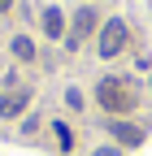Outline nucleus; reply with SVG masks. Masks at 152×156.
Listing matches in <instances>:
<instances>
[{"mask_svg": "<svg viewBox=\"0 0 152 156\" xmlns=\"http://www.w3.org/2000/svg\"><path fill=\"white\" fill-rule=\"evenodd\" d=\"M96 104L104 113H130L135 108V91H130L126 78H100L96 83Z\"/></svg>", "mask_w": 152, "mask_h": 156, "instance_id": "nucleus-1", "label": "nucleus"}, {"mask_svg": "<svg viewBox=\"0 0 152 156\" xmlns=\"http://www.w3.org/2000/svg\"><path fill=\"white\" fill-rule=\"evenodd\" d=\"M126 39H130V26L122 22V17H109V22L100 26V44H96V52L104 56V61H113V56L126 48Z\"/></svg>", "mask_w": 152, "mask_h": 156, "instance_id": "nucleus-2", "label": "nucleus"}, {"mask_svg": "<svg viewBox=\"0 0 152 156\" xmlns=\"http://www.w3.org/2000/svg\"><path fill=\"white\" fill-rule=\"evenodd\" d=\"M91 30H96V9L87 5V9H78V13H74V22H70V48H78Z\"/></svg>", "mask_w": 152, "mask_h": 156, "instance_id": "nucleus-3", "label": "nucleus"}, {"mask_svg": "<svg viewBox=\"0 0 152 156\" xmlns=\"http://www.w3.org/2000/svg\"><path fill=\"white\" fill-rule=\"evenodd\" d=\"M26 108H31V91H22V87H9L0 95V117H22Z\"/></svg>", "mask_w": 152, "mask_h": 156, "instance_id": "nucleus-4", "label": "nucleus"}, {"mask_svg": "<svg viewBox=\"0 0 152 156\" xmlns=\"http://www.w3.org/2000/svg\"><path fill=\"white\" fill-rule=\"evenodd\" d=\"M44 35H48V39H61V35H65V17H61V9H44Z\"/></svg>", "mask_w": 152, "mask_h": 156, "instance_id": "nucleus-5", "label": "nucleus"}, {"mask_svg": "<svg viewBox=\"0 0 152 156\" xmlns=\"http://www.w3.org/2000/svg\"><path fill=\"white\" fill-rule=\"evenodd\" d=\"M113 139L126 143V147H135V143L143 139V130H139V126H126V122H113Z\"/></svg>", "mask_w": 152, "mask_h": 156, "instance_id": "nucleus-6", "label": "nucleus"}, {"mask_svg": "<svg viewBox=\"0 0 152 156\" xmlns=\"http://www.w3.org/2000/svg\"><path fill=\"white\" fill-rule=\"evenodd\" d=\"M13 56H17V61H35V44H31L26 35H17V39H13Z\"/></svg>", "mask_w": 152, "mask_h": 156, "instance_id": "nucleus-7", "label": "nucleus"}, {"mask_svg": "<svg viewBox=\"0 0 152 156\" xmlns=\"http://www.w3.org/2000/svg\"><path fill=\"white\" fill-rule=\"evenodd\" d=\"M52 134H56V143H61V152H70V143H74L70 126H61V122H56V126H52Z\"/></svg>", "mask_w": 152, "mask_h": 156, "instance_id": "nucleus-8", "label": "nucleus"}, {"mask_svg": "<svg viewBox=\"0 0 152 156\" xmlns=\"http://www.w3.org/2000/svg\"><path fill=\"white\" fill-rule=\"evenodd\" d=\"M65 104L70 108H83V91H65Z\"/></svg>", "mask_w": 152, "mask_h": 156, "instance_id": "nucleus-9", "label": "nucleus"}, {"mask_svg": "<svg viewBox=\"0 0 152 156\" xmlns=\"http://www.w3.org/2000/svg\"><path fill=\"white\" fill-rule=\"evenodd\" d=\"M9 9H13V0H0V13H9Z\"/></svg>", "mask_w": 152, "mask_h": 156, "instance_id": "nucleus-10", "label": "nucleus"}]
</instances>
